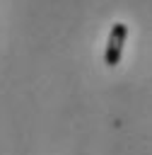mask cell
Instances as JSON below:
<instances>
[{
    "mask_svg": "<svg viewBox=\"0 0 152 155\" xmlns=\"http://www.w3.org/2000/svg\"><path fill=\"white\" fill-rule=\"evenodd\" d=\"M125 39H128V24L116 22V24L111 27V31H109V41H106V51H104V63H106L109 68L118 65V61H121V56H123V44H125Z\"/></svg>",
    "mask_w": 152,
    "mask_h": 155,
    "instance_id": "1",
    "label": "cell"
}]
</instances>
